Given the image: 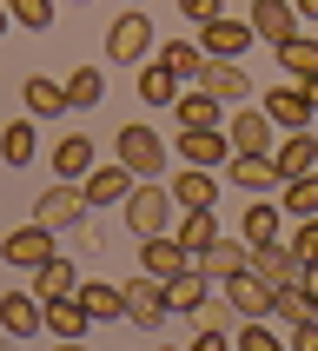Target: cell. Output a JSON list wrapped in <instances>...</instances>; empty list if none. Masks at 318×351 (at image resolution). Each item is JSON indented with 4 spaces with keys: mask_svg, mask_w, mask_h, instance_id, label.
Segmentation results:
<instances>
[{
    "mask_svg": "<svg viewBox=\"0 0 318 351\" xmlns=\"http://www.w3.org/2000/svg\"><path fill=\"white\" fill-rule=\"evenodd\" d=\"M119 213H126V232H133V239H153V232H173V226H179V199H173L166 179H139Z\"/></svg>",
    "mask_w": 318,
    "mask_h": 351,
    "instance_id": "1",
    "label": "cell"
},
{
    "mask_svg": "<svg viewBox=\"0 0 318 351\" xmlns=\"http://www.w3.org/2000/svg\"><path fill=\"white\" fill-rule=\"evenodd\" d=\"M113 159H119V166H133L139 179H166V173H173V139H159L146 119H133V126H119V133H113Z\"/></svg>",
    "mask_w": 318,
    "mask_h": 351,
    "instance_id": "2",
    "label": "cell"
},
{
    "mask_svg": "<svg viewBox=\"0 0 318 351\" xmlns=\"http://www.w3.org/2000/svg\"><path fill=\"white\" fill-rule=\"evenodd\" d=\"M153 40H159V27L146 20V7H126L106 27V60L113 66H139V60H153Z\"/></svg>",
    "mask_w": 318,
    "mask_h": 351,
    "instance_id": "3",
    "label": "cell"
},
{
    "mask_svg": "<svg viewBox=\"0 0 318 351\" xmlns=\"http://www.w3.org/2000/svg\"><path fill=\"white\" fill-rule=\"evenodd\" d=\"M86 186L80 179H53L47 193H34V219L40 226H53V232H73V226H86Z\"/></svg>",
    "mask_w": 318,
    "mask_h": 351,
    "instance_id": "4",
    "label": "cell"
},
{
    "mask_svg": "<svg viewBox=\"0 0 318 351\" xmlns=\"http://www.w3.org/2000/svg\"><path fill=\"white\" fill-rule=\"evenodd\" d=\"M119 292H126V325H133V332H159V325L173 318V298H166V278L139 272V278H126Z\"/></svg>",
    "mask_w": 318,
    "mask_h": 351,
    "instance_id": "5",
    "label": "cell"
},
{
    "mask_svg": "<svg viewBox=\"0 0 318 351\" xmlns=\"http://www.w3.org/2000/svg\"><path fill=\"white\" fill-rule=\"evenodd\" d=\"M173 159L225 173V159H232V139H225V126H179V133H173Z\"/></svg>",
    "mask_w": 318,
    "mask_h": 351,
    "instance_id": "6",
    "label": "cell"
},
{
    "mask_svg": "<svg viewBox=\"0 0 318 351\" xmlns=\"http://www.w3.org/2000/svg\"><path fill=\"white\" fill-rule=\"evenodd\" d=\"M0 258H7L14 272H34V265H47V258H53V226H40V219L14 226V232L0 239Z\"/></svg>",
    "mask_w": 318,
    "mask_h": 351,
    "instance_id": "7",
    "label": "cell"
},
{
    "mask_svg": "<svg viewBox=\"0 0 318 351\" xmlns=\"http://www.w3.org/2000/svg\"><path fill=\"white\" fill-rule=\"evenodd\" d=\"M47 332V298L27 292H0V338H40Z\"/></svg>",
    "mask_w": 318,
    "mask_h": 351,
    "instance_id": "8",
    "label": "cell"
},
{
    "mask_svg": "<svg viewBox=\"0 0 318 351\" xmlns=\"http://www.w3.org/2000/svg\"><path fill=\"white\" fill-rule=\"evenodd\" d=\"M272 133H278L272 113H265V106H252V99L225 113V139H232V153H272Z\"/></svg>",
    "mask_w": 318,
    "mask_h": 351,
    "instance_id": "9",
    "label": "cell"
},
{
    "mask_svg": "<svg viewBox=\"0 0 318 351\" xmlns=\"http://www.w3.org/2000/svg\"><path fill=\"white\" fill-rule=\"evenodd\" d=\"M80 186H86V206H93V213H106V206H126V193L139 186V173H133V166H119V159H99Z\"/></svg>",
    "mask_w": 318,
    "mask_h": 351,
    "instance_id": "10",
    "label": "cell"
},
{
    "mask_svg": "<svg viewBox=\"0 0 318 351\" xmlns=\"http://www.w3.org/2000/svg\"><path fill=\"white\" fill-rule=\"evenodd\" d=\"M166 186H173L179 213H193V206H219V186H225V173H212V166H186V159H179L173 173H166Z\"/></svg>",
    "mask_w": 318,
    "mask_h": 351,
    "instance_id": "11",
    "label": "cell"
},
{
    "mask_svg": "<svg viewBox=\"0 0 318 351\" xmlns=\"http://www.w3.org/2000/svg\"><path fill=\"white\" fill-rule=\"evenodd\" d=\"M265 113H272L278 133H298V126H312V93H305V80H292V86H265V99H258Z\"/></svg>",
    "mask_w": 318,
    "mask_h": 351,
    "instance_id": "12",
    "label": "cell"
},
{
    "mask_svg": "<svg viewBox=\"0 0 318 351\" xmlns=\"http://www.w3.org/2000/svg\"><path fill=\"white\" fill-rule=\"evenodd\" d=\"M252 20H232V14H212L206 27H199V47L212 60H245V47H252Z\"/></svg>",
    "mask_w": 318,
    "mask_h": 351,
    "instance_id": "13",
    "label": "cell"
},
{
    "mask_svg": "<svg viewBox=\"0 0 318 351\" xmlns=\"http://www.w3.org/2000/svg\"><path fill=\"white\" fill-rule=\"evenodd\" d=\"M219 292L232 298L238 318H272V292H278V285H265V278L245 265V272H225V278H219Z\"/></svg>",
    "mask_w": 318,
    "mask_h": 351,
    "instance_id": "14",
    "label": "cell"
},
{
    "mask_svg": "<svg viewBox=\"0 0 318 351\" xmlns=\"http://www.w3.org/2000/svg\"><path fill=\"white\" fill-rule=\"evenodd\" d=\"M199 86H206V93H219L225 106H245V99H252V73H245L238 60H212V53H206V66H199Z\"/></svg>",
    "mask_w": 318,
    "mask_h": 351,
    "instance_id": "15",
    "label": "cell"
},
{
    "mask_svg": "<svg viewBox=\"0 0 318 351\" xmlns=\"http://www.w3.org/2000/svg\"><path fill=\"white\" fill-rule=\"evenodd\" d=\"M272 166H278V186H285V179H298V173H318V139H312V126H298V133L272 139Z\"/></svg>",
    "mask_w": 318,
    "mask_h": 351,
    "instance_id": "16",
    "label": "cell"
},
{
    "mask_svg": "<svg viewBox=\"0 0 318 351\" xmlns=\"http://www.w3.org/2000/svg\"><path fill=\"white\" fill-rule=\"evenodd\" d=\"M193 265V252L179 245V232H153V239H139V272H153V278H173Z\"/></svg>",
    "mask_w": 318,
    "mask_h": 351,
    "instance_id": "17",
    "label": "cell"
},
{
    "mask_svg": "<svg viewBox=\"0 0 318 351\" xmlns=\"http://www.w3.org/2000/svg\"><path fill=\"white\" fill-rule=\"evenodd\" d=\"M225 186H232V193H272L278 186L272 153H232L225 159Z\"/></svg>",
    "mask_w": 318,
    "mask_h": 351,
    "instance_id": "18",
    "label": "cell"
},
{
    "mask_svg": "<svg viewBox=\"0 0 318 351\" xmlns=\"http://www.w3.org/2000/svg\"><path fill=\"white\" fill-rule=\"evenodd\" d=\"M245 20H252V34L265 40V47H278V40L298 34V7H292V0H252Z\"/></svg>",
    "mask_w": 318,
    "mask_h": 351,
    "instance_id": "19",
    "label": "cell"
},
{
    "mask_svg": "<svg viewBox=\"0 0 318 351\" xmlns=\"http://www.w3.org/2000/svg\"><path fill=\"white\" fill-rule=\"evenodd\" d=\"M252 272L265 278V285H298V278H305V258H298L285 239H272V245H252Z\"/></svg>",
    "mask_w": 318,
    "mask_h": 351,
    "instance_id": "20",
    "label": "cell"
},
{
    "mask_svg": "<svg viewBox=\"0 0 318 351\" xmlns=\"http://www.w3.org/2000/svg\"><path fill=\"white\" fill-rule=\"evenodd\" d=\"M20 99H27V113H34V119H60V113H73V99H66V80H47V73H27V80H20Z\"/></svg>",
    "mask_w": 318,
    "mask_h": 351,
    "instance_id": "21",
    "label": "cell"
},
{
    "mask_svg": "<svg viewBox=\"0 0 318 351\" xmlns=\"http://www.w3.org/2000/svg\"><path fill=\"white\" fill-rule=\"evenodd\" d=\"M93 325H99V318L86 312V298H80V292L47 298V332H53V338H66V345H73V338H86Z\"/></svg>",
    "mask_w": 318,
    "mask_h": 351,
    "instance_id": "22",
    "label": "cell"
},
{
    "mask_svg": "<svg viewBox=\"0 0 318 351\" xmlns=\"http://www.w3.org/2000/svg\"><path fill=\"white\" fill-rule=\"evenodd\" d=\"M212 285H219V278H212V272H206V265L193 258L186 272H173V278H166V298H173V312H186V318H193L199 305L212 298Z\"/></svg>",
    "mask_w": 318,
    "mask_h": 351,
    "instance_id": "23",
    "label": "cell"
},
{
    "mask_svg": "<svg viewBox=\"0 0 318 351\" xmlns=\"http://www.w3.org/2000/svg\"><path fill=\"white\" fill-rule=\"evenodd\" d=\"M186 86H193V80H179L173 66H166V60H139V99H146V106H173L179 93H186Z\"/></svg>",
    "mask_w": 318,
    "mask_h": 351,
    "instance_id": "24",
    "label": "cell"
},
{
    "mask_svg": "<svg viewBox=\"0 0 318 351\" xmlns=\"http://www.w3.org/2000/svg\"><path fill=\"white\" fill-rule=\"evenodd\" d=\"M238 232H245V245H272V239H285V206H278V199H252V206L238 213Z\"/></svg>",
    "mask_w": 318,
    "mask_h": 351,
    "instance_id": "25",
    "label": "cell"
},
{
    "mask_svg": "<svg viewBox=\"0 0 318 351\" xmlns=\"http://www.w3.org/2000/svg\"><path fill=\"white\" fill-rule=\"evenodd\" d=\"M173 119H179V126H225V99L206 93V86L193 80V86L173 99Z\"/></svg>",
    "mask_w": 318,
    "mask_h": 351,
    "instance_id": "26",
    "label": "cell"
},
{
    "mask_svg": "<svg viewBox=\"0 0 318 351\" xmlns=\"http://www.w3.org/2000/svg\"><path fill=\"white\" fill-rule=\"evenodd\" d=\"M99 166V146L86 133H66V139H53V179H86Z\"/></svg>",
    "mask_w": 318,
    "mask_h": 351,
    "instance_id": "27",
    "label": "cell"
},
{
    "mask_svg": "<svg viewBox=\"0 0 318 351\" xmlns=\"http://www.w3.org/2000/svg\"><path fill=\"white\" fill-rule=\"evenodd\" d=\"M34 153H40V119L34 113L7 119V126H0V166H34Z\"/></svg>",
    "mask_w": 318,
    "mask_h": 351,
    "instance_id": "28",
    "label": "cell"
},
{
    "mask_svg": "<svg viewBox=\"0 0 318 351\" xmlns=\"http://www.w3.org/2000/svg\"><path fill=\"white\" fill-rule=\"evenodd\" d=\"M278 66H285V80H318V34H292L272 47Z\"/></svg>",
    "mask_w": 318,
    "mask_h": 351,
    "instance_id": "29",
    "label": "cell"
},
{
    "mask_svg": "<svg viewBox=\"0 0 318 351\" xmlns=\"http://www.w3.org/2000/svg\"><path fill=\"white\" fill-rule=\"evenodd\" d=\"M27 285H34L40 298H66V292H80V272H73V258H47V265H34L27 272Z\"/></svg>",
    "mask_w": 318,
    "mask_h": 351,
    "instance_id": "30",
    "label": "cell"
},
{
    "mask_svg": "<svg viewBox=\"0 0 318 351\" xmlns=\"http://www.w3.org/2000/svg\"><path fill=\"white\" fill-rule=\"evenodd\" d=\"M199 265H206L212 278H225V272H245V265H252V245H245V232H238V239H225V232H219L212 245H206V258H199Z\"/></svg>",
    "mask_w": 318,
    "mask_h": 351,
    "instance_id": "31",
    "label": "cell"
},
{
    "mask_svg": "<svg viewBox=\"0 0 318 351\" xmlns=\"http://www.w3.org/2000/svg\"><path fill=\"white\" fill-rule=\"evenodd\" d=\"M173 232H179V245H186L193 258H206V245L219 239V219H212V206H193V213H179Z\"/></svg>",
    "mask_w": 318,
    "mask_h": 351,
    "instance_id": "32",
    "label": "cell"
},
{
    "mask_svg": "<svg viewBox=\"0 0 318 351\" xmlns=\"http://www.w3.org/2000/svg\"><path fill=\"white\" fill-rule=\"evenodd\" d=\"M80 298H86V312H93L99 325L126 318V292H119V285H106V278H80Z\"/></svg>",
    "mask_w": 318,
    "mask_h": 351,
    "instance_id": "33",
    "label": "cell"
},
{
    "mask_svg": "<svg viewBox=\"0 0 318 351\" xmlns=\"http://www.w3.org/2000/svg\"><path fill=\"white\" fill-rule=\"evenodd\" d=\"M272 318L292 332V325H305V318H318V305H312V292L305 285H278L272 292Z\"/></svg>",
    "mask_w": 318,
    "mask_h": 351,
    "instance_id": "34",
    "label": "cell"
},
{
    "mask_svg": "<svg viewBox=\"0 0 318 351\" xmlns=\"http://www.w3.org/2000/svg\"><path fill=\"white\" fill-rule=\"evenodd\" d=\"M66 99H73V113H93L99 99H106V73L99 66H73L66 73Z\"/></svg>",
    "mask_w": 318,
    "mask_h": 351,
    "instance_id": "35",
    "label": "cell"
},
{
    "mask_svg": "<svg viewBox=\"0 0 318 351\" xmlns=\"http://www.w3.org/2000/svg\"><path fill=\"white\" fill-rule=\"evenodd\" d=\"M278 206H285V219H312L318 213V173H298L278 186Z\"/></svg>",
    "mask_w": 318,
    "mask_h": 351,
    "instance_id": "36",
    "label": "cell"
},
{
    "mask_svg": "<svg viewBox=\"0 0 318 351\" xmlns=\"http://www.w3.org/2000/svg\"><path fill=\"white\" fill-rule=\"evenodd\" d=\"M159 60H166L179 80H199V66H206V47H199V40H166V47H159Z\"/></svg>",
    "mask_w": 318,
    "mask_h": 351,
    "instance_id": "37",
    "label": "cell"
},
{
    "mask_svg": "<svg viewBox=\"0 0 318 351\" xmlns=\"http://www.w3.org/2000/svg\"><path fill=\"white\" fill-rule=\"evenodd\" d=\"M7 14H14L20 34H47L53 27V0H7Z\"/></svg>",
    "mask_w": 318,
    "mask_h": 351,
    "instance_id": "38",
    "label": "cell"
},
{
    "mask_svg": "<svg viewBox=\"0 0 318 351\" xmlns=\"http://www.w3.org/2000/svg\"><path fill=\"white\" fill-rule=\"evenodd\" d=\"M232 345H238V351H278V338H272V325H265V318H238Z\"/></svg>",
    "mask_w": 318,
    "mask_h": 351,
    "instance_id": "39",
    "label": "cell"
},
{
    "mask_svg": "<svg viewBox=\"0 0 318 351\" xmlns=\"http://www.w3.org/2000/svg\"><path fill=\"white\" fill-rule=\"evenodd\" d=\"M285 245H292V252L305 258V265H312V258H318V213H312V219H298V226H292V239H285Z\"/></svg>",
    "mask_w": 318,
    "mask_h": 351,
    "instance_id": "40",
    "label": "cell"
},
{
    "mask_svg": "<svg viewBox=\"0 0 318 351\" xmlns=\"http://www.w3.org/2000/svg\"><path fill=\"white\" fill-rule=\"evenodd\" d=\"M179 14L193 20V27H206L212 14H225V0H179Z\"/></svg>",
    "mask_w": 318,
    "mask_h": 351,
    "instance_id": "41",
    "label": "cell"
},
{
    "mask_svg": "<svg viewBox=\"0 0 318 351\" xmlns=\"http://www.w3.org/2000/svg\"><path fill=\"white\" fill-rule=\"evenodd\" d=\"M292 351H318V318H305V325H292Z\"/></svg>",
    "mask_w": 318,
    "mask_h": 351,
    "instance_id": "42",
    "label": "cell"
},
{
    "mask_svg": "<svg viewBox=\"0 0 318 351\" xmlns=\"http://www.w3.org/2000/svg\"><path fill=\"white\" fill-rule=\"evenodd\" d=\"M298 285H305V292H312V305H318V258L305 265V278H298Z\"/></svg>",
    "mask_w": 318,
    "mask_h": 351,
    "instance_id": "43",
    "label": "cell"
},
{
    "mask_svg": "<svg viewBox=\"0 0 318 351\" xmlns=\"http://www.w3.org/2000/svg\"><path fill=\"white\" fill-rule=\"evenodd\" d=\"M298 7V20H318V0H292Z\"/></svg>",
    "mask_w": 318,
    "mask_h": 351,
    "instance_id": "44",
    "label": "cell"
},
{
    "mask_svg": "<svg viewBox=\"0 0 318 351\" xmlns=\"http://www.w3.org/2000/svg\"><path fill=\"white\" fill-rule=\"evenodd\" d=\"M7 27H14V14H7V0H0V34H7Z\"/></svg>",
    "mask_w": 318,
    "mask_h": 351,
    "instance_id": "45",
    "label": "cell"
},
{
    "mask_svg": "<svg viewBox=\"0 0 318 351\" xmlns=\"http://www.w3.org/2000/svg\"><path fill=\"white\" fill-rule=\"evenodd\" d=\"M305 93H312V113H318V80H305Z\"/></svg>",
    "mask_w": 318,
    "mask_h": 351,
    "instance_id": "46",
    "label": "cell"
},
{
    "mask_svg": "<svg viewBox=\"0 0 318 351\" xmlns=\"http://www.w3.org/2000/svg\"><path fill=\"white\" fill-rule=\"evenodd\" d=\"M126 7H146V0H126Z\"/></svg>",
    "mask_w": 318,
    "mask_h": 351,
    "instance_id": "47",
    "label": "cell"
},
{
    "mask_svg": "<svg viewBox=\"0 0 318 351\" xmlns=\"http://www.w3.org/2000/svg\"><path fill=\"white\" fill-rule=\"evenodd\" d=\"M73 7H86V0H73Z\"/></svg>",
    "mask_w": 318,
    "mask_h": 351,
    "instance_id": "48",
    "label": "cell"
}]
</instances>
